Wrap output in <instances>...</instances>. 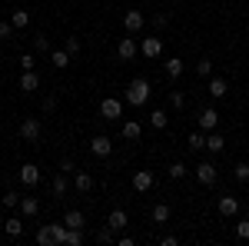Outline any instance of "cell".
<instances>
[{
  "mask_svg": "<svg viewBox=\"0 0 249 246\" xmlns=\"http://www.w3.org/2000/svg\"><path fill=\"white\" fill-rule=\"evenodd\" d=\"M150 90H153V87H150V80L136 76V80H130V87H126V96H123V100H126L130 107H143V103L150 100Z\"/></svg>",
  "mask_w": 249,
  "mask_h": 246,
  "instance_id": "1",
  "label": "cell"
},
{
  "mask_svg": "<svg viewBox=\"0 0 249 246\" xmlns=\"http://www.w3.org/2000/svg\"><path fill=\"white\" fill-rule=\"evenodd\" d=\"M100 116H103V120H120V116H123V100L107 96V100L100 103Z\"/></svg>",
  "mask_w": 249,
  "mask_h": 246,
  "instance_id": "2",
  "label": "cell"
},
{
  "mask_svg": "<svg viewBox=\"0 0 249 246\" xmlns=\"http://www.w3.org/2000/svg\"><path fill=\"white\" fill-rule=\"evenodd\" d=\"M40 133H43L40 116H27V120L20 123V136H23V140H30V143H34V140H40Z\"/></svg>",
  "mask_w": 249,
  "mask_h": 246,
  "instance_id": "3",
  "label": "cell"
},
{
  "mask_svg": "<svg viewBox=\"0 0 249 246\" xmlns=\"http://www.w3.org/2000/svg\"><path fill=\"white\" fill-rule=\"evenodd\" d=\"M143 23H146L143 10H126V14H123V27H126V34H140Z\"/></svg>",
  "mask_w": 249,
  "mask_h": 246,
  "instance_id": "4",
  "label": "cell"
},
{
  "mask_svg": "<svg viewBox=\"0 0 249 246\" xmlns=\"http://www.w3.org/2000/svg\"><path fill=\"white\" fill-rule=\"evenodd\" d=\"M136 54H140V43H136L133 37H123L120 43H116V57L120 60H133Z\"/></svg>",
  "mask_w": 249,
  "mask_h": 246,
  "instance_id": "5",
  "label": "cell"
},
{
  "mask_svg": "<svg viewBox=\"0 0 249 246\" xmlns=\"http://www.w3.org/2000/svg\"><path fill=\"white\" fill-rule=\"evenodd\" d=\"M90 153H93V156H110V153H113V140L103 136V133L93 136V140H90Z\"/></svg>",
  "mask_w": 249,
  "mask_h": 246,
  "instance_id": "6",
  "label": "cell"
},
{
  "mask_svg": "<svg viewBox=\"0 0 249 246\" xmlns=\"http://www.w3.org/2000/svg\"><path fill=\"white\" fill-rule=\"evenodd\" d=\"M196 180H199L203 187H213V183H216V167H213L210 160L196 163Z\"/></svg>",
  "mask_w": 249,
  "mask_h": 246,
  "instance_id": "7",
  "label": "cell"
},
{
  "mask_svg": "<svg viewBox=\"0 0 249 246\" xmlns=\"http://www.w3.org/2000/svg\"><path fill=\"white\" fill-rule=\"evenodd\" d=\"M153 183H156V180H153V173H150V170H136L133 173V189H136V193H150Z\"/></svg>",
  "mask_w": 249,
  "mask_h": 246,
  "instance_id": "8",
  "label": "cell"
},
{
  "mask_svg": "<svg viewBox=\"0 0 249 246\" xmlns=\"http://www.w3.org/2000/svg\"><path fill=\"white\" fill-rule=\"evenodd\" d=\"M20 183H23V187H37L40 183V167L37 163H23V167H20Z\"/></svg>",
  "mask_w": 249,
  "mask_h": 246,
  "instance_id": "9",
  "label": "cell"
},
{
  "mask_svg": "<svg viewBox=\"0 0 249 246\" xmlns=\"http://www.w3.org/2000/svg\"><path fill=\"white\" fill-rule=\"evenodd\" d=\"M140 50H143V57L156 60L160 54H163V40H160V37H143V43H140Z\"/></svg>",
  "mask_w": 249,
  "mask_h": 246,
  "instance_id": "10",
  "label": "cell"
},
{
  "mask_svg": "<svg viewBox=\"0 0 249 246\" xmlns=\"http://www.w3.org/2000/svg\"><path fill=\"white\" fill-rule=\"evenodd\" d=\"M216 127H219V114H216V107H206V110L199 114V130L210 133V130H216Z\"/></svg>",
  "mask_w": 249,
  "mask_h": 246,
  "instance_id": "11",
  "label": "cell"
},
{
  "mask_svg": "<svg viewBox=\"0 0 249 246\" xmlns=\"http://www.w3.org/2000/svg\"><path fill=\"white\" fill-rule=\"evenodd\" d=\"M216 209H219V216H236V213H239V200L223 193V196H219V203H216Z\"/></svg>",
  "mask_w": 249,
  "mask_h": 246,
  "instance_id": "12",
  "label": "cell"
},
{
  "mask_svg": "<svg viewBox=\"0 0 249 246\" xmlns=\"http://www.w3.org/2000/svg\"><path fill=\"white\" fill-rule=\"evenodd\" d=\"M130 223V216H126V209H113L110 216H107V227L113 229V233H120V229Z\"/></svg>",
  "mask_w": 249,
  "mask_h": 246,
  "instance_id": "13",
  "label": "cell"
},
{
  "mask_svg": "<svg viewBox=\"0 0 249 246\" xmlns=\"http://www.w3.org/2000/svg\"><path fill=\"white\" fill-rule=\"evenodd\" d=\"M37 87H40V74H37V70H23V76H20V90L34 94Z\"/></svg>",
  "mask_w": 249,
  "mask_h": 246,
  "instance_id": "14",
  "label": "cell"
},
{
  "mask_svg": "<svg viewBox=\"0 0 249 246\" xmlns=\"http://www.w3.org/2000/svg\"><path fill=\"white\" fill-rule=\"evenodd\" d=\"M226 94H230V83H226L223 76H213V80H210V96H213V100H223Z\"/></svg>",
  "mask_w": 249,
  "mask_h": 246,
  "instance_id": "15",
  "label": "cell"
},
{
  "mask_svg": "<svg viewBox=\"0 0 249 246\" xmlns=\"http://www.w3.org/2000/svg\"><path fill=\"white\" fill-rule=\"evenodd\" d=\"M20 213L30 220V216H37L40 213V200L37 196H20Z\"/></svg>",
  "mask_w": 249,
  "mask_h": 246,
  "instance_id": "16",
  "label": "cell"
},
{
  "mask_svg": "<svg viewBox=\"0 0 249 246\" xmlns=\"http://www.w3.org/2000/svg\"><path fill=\"white\" fill-rule=\"evenodd\" d=\"M63 223H67L70 229H83L87 227V216H83L80 209H67V213H63Z\"/></svg>",
  "mask_w": 249,
  "mask_h": 246,
  "instance_id": "17",
  "label": "cell"
},
{
  "mask_svg": "<svg viewBox=\"0 0 249 246\" xmlns=\"http://www.w3.org/2000/svg\"><path fill=\"white\" fill-rule=\"evenodd\" d=\"M3 233H7L10 240H17L20 233H23V220H20V216H7V220H3Z\"/></svg>",
  "mask_w": 249,
  "mask_h": 246,
  "instance_id": "18",
  "label": "cell"
},
{
  "mask_svg": "<svg viewBox=\"0 0 249 246\" xmlns=\"http://www.w3.org/2000/svg\"><path fill=\"white\" fill-rule=\"evenodd\" d=\"M37 243L40 246H57V236H53V223H43L37 229Z\"/></svg>",
  "mask_w": 249,
  "mask_h": 246,
  "instance_id": "19",
  "label": "cell"
},
{
  "mask_svg": "<svg viewBox=\"0 0 249 246\" xmlns=\"http://www.w3.org/2000/svg\"><path fill=\"white\" fill-rule=\"evenodd\" d=\"M223 147H226L223 133H216V130H210V133H206V150H210V153H223Z\"/></svg>",
  "mask_w": 249,
  "mask_h": 246,
  "instance_id": "20",
  "label": "cell"
},
{
  "mask_svg": "<svg viewBox=\"0 0 249 246\" xmlns=\"http://www.w3.org/2000/svg\"><path fill=\"white\" fill-rule=\"evenodd\" d=\"M186 143H190V153H203V150H206V133H203V130H193Z\"/></svg>",
  "mask_w": 249,
  "mask_h": 246,
  "instance_id": "21",
  "label": "cell"
},
{
  "mask_svg": "<svg viewBox=\"0 0 249 246\" xmlns=\"http://www.w3.org/2000/svg\"><path fill=\"white\" fill-rule=\"evenodd\" d=\"M50 189H53V196H67V189H70V183H67V173L60 170L57 176H53V183H50Z\"/></svg>",
  "mask_w": 249,
  "mask_h": 246,
  "instance_id": "22",
  "label": "cell"
},
{
  "mask_svg": "<svg viewBox=\"0 0 249 246\" xmlns=\"http://www.w3.org/2000/svg\"><path fill=\"white\" fill-rule=\"evenodd\" d=\"M50 63H53L57 70H67V67H70V54H67V50H50Z\"/></svg>",
  "mask_w": 249,
  "mask_h": 246,
  "instance_id": "23",
  "label": "cell"
},
{
  "mask_svg": "<svg viewBox=\"0 0 249 246\" xmlns=\"http://www.w3.org/2000/svg\"><path fill=\"white\" fill-rule=\"evenodd\" d=\"M73 187H77V193H90V189H93V176L80 170V173H77V180H73Z\"/></svg>",
  "mask_w": 249,
  "mask_h": 246,
  "instance_id": "24",
  "label": "cell"
},
{
  "mask_svg": "<svg viewBox=\"0 0 249 246\" xmlns=\"http://www.w3.org/2000/svg\"><path fill=\"white\" fill-rule=\"evenodd\" d=\"M166 76H170V80H179V76H183V60L179 57L166 60Z\"/></svg>",
  "mask_w": 249,
  "mask_h": 246,
  "instance_id": "25",
  "label": "cell"
},
{
  "mask_svg": "<svg viewBox=\"0 0 249 246\" xmlns=\"http://www.w3.org/2000/svg\"><path fill=\"white\" fill-rule=\"evenodd\" d=\"M150 216H153V223H166L170 220V203H156Z\"/></svg>",
  "mask_w": 249,
  "mask_h": 246,
  "instance_id": "26",
  "label": "cell"
},
{
  "mask_svg": "<svg viewBox=\"0 0 249 246\" xmlns=\"http://www.w3.org/2000/svg\"><path fill=\"white\" fill-rule=\"evenodd\" d=\"M10 23H14V30H23V27L30 23V14H27V10H14V14H10Z\"/></svg>",
  "mask_w": 249,
  "mask_h": 246,
  "instance_id": "27",
  "label": "cell"
},
{
  "mask_svg": "<svg viewBox=\"0 0 249 246\" xmlns=\"http://www.w3.org/2000/svg\"><path fill=\"white\" fill-rule=\"evenodd\" d=\"M140 123H133V120H126V123H123V140H140Z\"/></svg>",
  "mask_w": 249,
  "mask_h": 246,
  "instance_id": "28",
  "label": "cell"
},
{
  "mask_svg": "<svg viewBox=\"0 0 249 246\" xmlns=\"http://www.w3.org/2000/svg\"><path fill=\"white\" fill-rule=\"evenodd\" d=\"M150 123H153L156 130H163V127L170 123V116H166V110H153V114H150Z\"/></svg>",
  "mask_w": 249,
  "mask_h": 246,
  "instance_id": "29",
  "label": "cell"
},
{
  "mask_svg": "<svg viewBox=\"0 0 249 246\" xmlns=\"http://www.w3.org/2000/svg\"><path fill=\"white\" fill-rule=\"evenodd\" d=\"M63 246H83V229H70L67 227V243Z\"/></svg>",
  "mask_w": 249,
  "mask_h": 246,
  "instance_id": "30",
  "label": "cell"
},
{
  "mask_svg": "<svg viewBox=\"0 0 249 246\" xmlns=\"http://www.w3.org/2000/svg\"><path fill=\"white\" fill-rule=\"evenodd\" d=\"M170 103H173V110H183V107H186V96H183V90H170Z\"/></svg>",
  "mask_w": 249,
  "mask_h": 246,
  "instance_id": "31",
  "label": "cell"
},
{
  "mask_svg": "<svg viewBox=\"0 0 249 246\" xmlns=\"http://www.w3.org/2000/svg\"><path fill=\"white\" fill-rule=\"evenodd\" d=\"M232 176H236L239 183H246L249 180V163H236V167H232Z\"/></svg>",
  "mask_w": 249,
  "mask_h": 246,
  "instance_id": "32",
  "label": "cell"
},
{
  "mask_svg": "<svg viewBox=\"0 0 249 246\" xmlns=\"http://www.w3.org/2000/svg\"><path fill=\"white\" fill-rule=\"evenodd\" d=\"M0 203H3V207H7V209L20 207V193H14V189H10V193H7V196H0Z\"/></svg>",
  "mask_w": 249,
  "mask_h": 246,
  "instance_id": "33",
  "label": "cell"
},
{
  "mask_svg": "<svg viewBox=\"0 0 249 246\" xmlns=\"http://www.w3.org/2000/svg\"><path fill=\"white\" fill-rule=\"evenodd\" d=\"M196 74H199V76H210V74H213V60L203 57L199 63H196Z\"/></svg>",
  "mask_w": 249,
  "mask_h": 246,
  "instance_id": "34",
  "label": "cell"
},
{
  "mask_svg": "<svg viewBox=\"0 0 249 246\" xmlns=\"http://www.w3.org/2000/svg\"><path fill=\"white\" fill-rule=\"evenodd\" d=\"M34 47H37V54H50V40L43 37V34H37V37H34Z\"/></svg>",
  "mask_w": 249,
  "mask_h": 246,
  "instance_id": "35",
  "label": "cell"
},
{
  "mask_svg": "<svg viewBox=\"0 0 249 246\" xmlns=\"http://www.w3.org/2000/svg\"><path fill=\"white\" fill-rule=\"evenodd\" d=\"M80 47H83V43H80V37H67V54H70V57H77Z\"/></svg>",
  "mask_w": 249,
  "mask_h": 246,
  "instance_id": "36",
  "label": "cell"
},
{
  "mask_svg": "<svg viewBox=\"0 0 249 246\" xmlns=\"http://www.w3.org/2000/svg\"><path fill=\"white\" fill-rule=\"evenodd\" d=\"M186 173H190V170H186V163H173V167H170V176H173V180H183Z\"/></svg>",
  "mask_w": 249,
  "mask_h": 246,
  "instance_id": "37",
  "label": "cell"
},
{
  "mask_svg": "<svg viewBox=\"0 0 249 246\" xmlns=\"http://www.w3.org/2000/svg\"><path fill=\"white\" fill-rule=\"evenodd\" d=\"M20 67H23V70H37V57H34V54H23V57H20Z\"/></svg>",
  "mask_w": 249,
  "mask_h": 246,
  "instance_id": "38",
  "label": "cell"
},
{
  "mask_svg": "<svg viewBox=\"0 0 249 246\" xmlns=\"http://www.w3.org/2000/svg\"><path fill=\"white\" fill-rule=\"evenodd\" d=\"M96 240H100V243H116V236H113V229H110V227L100 229V233H96Z\"/></svg>",
  "mask_w": 249,
  "mask_h": 246,
  "instance_id": "39",
  "label": "cell"
},
{
  "mask_svg": "<svg viewBox=\"0 0 249 246\" xmlns=\"http://www.w3.org/2000/svg\"><path fill=\"white\" fill-rule=\"evenodd\" d=\"M10 34H14V23L10 20H0V40H10Z\"/></svg>",
  "mask_w": 249,
  "mask_h": 246,
  "instance_id": "40",
  "label": "cell"
},
{
  "mask_svg": "<svg viewBox=\"0 0 249 246\" xmlns=\"http://www.w3.org/2000/svg\"><path fill=\"white\" fill-rule=\"evenodd\" d=\"M236 236H239V240H249V220L236 223Z\"/></svg>",
  "mask_w": 249,
  "mask_h": 246,
  "instance_id": "41",
  "label": "cell"
},
{
  "mask_svg": "<svg viewBox=\"0 0 249 246\" xmlns=\"http://www.w3.org/2000/svg\"><path fill=\"white\" fill-rule=\"evenodd\" d=\"M166 23H170V17H166V14H156V17H153V27H156V30H163Z\"/></svg>",
  "mask_w": 249,
  "mask_h": 246,
  "instance_id": "42",
  "label": "cell"
},
{
  "mask_svg": "<svg viewBox=\"0 0 249 246\" xmlns=\"http://www.w3.org/2000/svg\"><path fill=\"white\" fill-rule=\"evenodd\" d=\"M60 170H63V173H77V163H73V160H63Z\"/></svg>",
  "mask_w": 249,
  "mask_h": 246,
  "instance_id": "43",
  "label": "cell"
},
{
  "mask_svg": "<svg viewBox=\"0 0 249 246\" xmlns=\"http://www.w3.org/2000/svg\"><path fill=\"white\" fill-rule=\"evenodd\" d=\"M116 246H133V236H116Z\"/></svg>",
  "mask_w": 249,
  "mask_h": 246,
  "instance_id": "44",
  "label": "cell"
},
{
  "mask_svg": "<svg viewBox=\"0 0 249 246\" xmlns=\"http://www.w3.org/2000/svg\"><path fill=\"white\" fill-rule=\"evenodd\" d=\"M0 227H3V220H0Z\"/></svg>",
  "mask_w": 249,
  "mask_h": 246,
  "instance_id": "45",
  "label": "cell"
}]
</instances>
